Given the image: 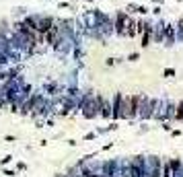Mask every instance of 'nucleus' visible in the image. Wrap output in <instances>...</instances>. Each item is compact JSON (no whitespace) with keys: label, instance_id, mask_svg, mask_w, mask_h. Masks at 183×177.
I'll return each mask as SVG.
<instances>
[{"label":"nucleus","instance_id":"f257e3e1","mask_svg":"<svg viewBox=\"0 0 183 177\" xmlns=\"http://www.w3.org/2000/svg\"><path fill=\"white\" fill-rule=\"evenodd\" d=\"M142 95H124L121 97V118H136L140 111Z\"/></svg>","mask_w":183,"mask_h":177},{"label":"nucleus","instance_id":"f03ea898","mask_svg":"<svg viewBox=\"0 0 183 177\" xmlns=\"http://www.w3.org/2000/svg\"><path fill=\"white\" fill-rule=\"evenodd\" d=\"M156 107H158L156 99H148L146 95H142V97H140V111H138V115H142V118H152Z\"/></svg>","mask_w":183,"mask_h":177},{"label":"nucleus","instance_id":"7ed1b4c3","mask_svg":"<svg viewBox=\"0 0 183 177\" xmlns=\"http://www.w3.org/2000/svg\"><path fill=\"white\" fill-rule=\"evenodd\" d=\"M130 19V13H124V10H119L117 15H115V33L117 35H126V23Z\"/></svg>","mask_w":183,"mask_h":177},{"label":"nucleus","instance_id":"20e7f679","mask_svg":"<svg viewBox=\"0 0 183 177\" xmlns=\"http://www.w3.org/2000/svg\"><path fill=\"white\" fill-rule=\"evenodd\" d=\"M56 25L54 17H47V15H39V23H37V33H47Z\"/></svg>","mask_w":183,"mask_h":177},{"label":"nucleus","instance_id":"39448f33","mask_svg":"<svg viewBox=\"0 0 183 177\" xmlns=\"http://www.w3.org/2000/svg\"><path fill=\"white\" fill-rule=\"evenodd\" d=\"M128 173H130L132 177H142V175H146V171H144V161H142V159H136V161L130 163Z\"/></svg>","mask_w":183,"mask_h":177},{"label":"nucleus","instance_id":"423d86ee","mask_svg":"<svg viewBox=\"0 0 183 177\" xmlns=\"http://www.w3.org/2000/svg\"><path fill=\"white\" fill-rule=\"evenodd\" d=\"M121 97H124L121 93H115L113 97V103H111V118L113 119L121 118Z\"/></svg>","mask_w":183,"mask_h":177},{"label":"nucleus","instance_id":"0eeeda50","mask_svg":"<svg viewBox=\"0 0 183 177\" xmlns=\"http://www.w3.org/2000/svg\"><path fill=\"white\" fill-rule=\"evenodd\" d=\"M165 39H163V43H167V45H171L175 41V29H173V25H165Z\"/></svg>","mask_w":183,"mask_h":177},{"label":"nucleus","instance_id":"6e6552de","mask_svg":"<svg viewBox=\"0 0 183 177\" xmlns=\"http://www.w3.org/2000/svg\"><path fill=\"white\" fill-rule=\"evenodd\" d=\"M126 35H130V37H134V35H138V25H136V21L130 17L128 23H126Z\"/></svg>","mask_w":183,"mask_h":177},{"label":"nucleus","instance_id":"1a4fd4ad","mask_svg":"<svg viewBox=\"0 0 183 177\" xmlns=\"http://www.w3.org/2000/svg\"><path fill=\"white\" fill-rule=\"evenodd\" d=\"M103 118H111V103H109L107 99H101V113Z\"/></svg>","mask_w":183,"mask_h":177},{"label":"nucleus","instance_id":"9d476101","mask_svg":"<svg viewBox=\"0 0 183 177\" xmlns=\"http://www.w3.org/2000/svg\"><path fill=\"white\" fill-rule=\"evenodd\" d=\"M56 91H58V84H56V83L45 84V93H47V95H56Z\"/></svg>","mask_w":183,"mask_h":177},{"label":"nucleus","instance_id":"9b49d317","mask_svg":"<svg viewBox=\"0 0 183 177\" xmlns=\"http://www.w3.org/2000/svg\"><path fill=\"white\" fill-rule=\"evenodd\" d=\"M175 118L177 119H183V101L179 105H175Z\"/></svg>","mask_w":183,"mask_h":177},{"label":"nucleus","instance_id":"f8f14e48","mask_svg":"<svg viewBox=\"0 0 183 177\" xmlns=\"http://www.w3.org/2000/svg\"><path fill=\"white\" fill-rule=\"evenodd\" d=\"M103 169H105V173H111V171L115 169V163H111V161H109V163H105V165H103Z\"/></svg>","mask_w":183,"mask_h":177},{"label":"nucleus","instance_id":"ddd939ff","mask_svg":"<svg viewBox=\"0 0 183 177\" xmlns=\"http://www.w3.org/2000/svg\"><path fill=\"white\" fill-rule=\"evenodd\" d=\"M179 167H181V163H179L177 159H173V161H171V169H173V171H179Z\"/></svg>","mask_w":183,"mask_h":177},{"label":"nucleus","instance_id":"4468645a","mask_svg":"<svg viewBox=\"0 0 183 177\" xmlns=\"http://www.w3.org/2000/svg\"><path fill=\"white\" fill-rule=\"evenodd\" d=\"M136 13H140V15H146V8H144V6H138V8H136Z\"/></svg>","mask_w":183,"mask_h":177},{"label":"nucleus","instance_id":"2eb2a0df","mask_svg":"<svg viewBox=\"0 0 183 177\" xmlns=\"http://www.w3.org/2000/svg\"><path fill=\"white\" fill-rule=\"evenodd\" d=\"M82 177H99V175H95V173H91V171H84Z\"/></svg>","mask_w":183,"mask_h":177},{"label":"nucleus","instance_id":"dca6fc26","mask_svg":"<svg viewBox=\"0 0 183 177\" xmlns=\"http://www.w3.org/2000/svg\"><path fill=\"white\" fill-rule=\"evenodd\" d=\"M173 74H175V70H171V68L165 70V76H173Z\"/></svg>","mask_w":183,"mask_h":177}]
</instances>
